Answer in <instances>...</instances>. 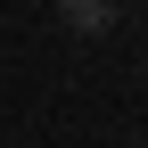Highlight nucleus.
I'll return each instance as SVG.
<instances>
[{
	"mask_svg": "<svg viewBox=\"0 0 148 148\" xmlns=\"http://www.w3.org/2000/svg\"><path fill=\"white\" fill-rule=\"evenodd\" d=\"M66 16H74V25H90V33H99V25H107V0H66Z\"/></svg>",
	"mask_w": 148,
	"mask_h": 148,
	"instance_id": "nucleus-1",
	"label": "nucleus"
}]
</instances>
